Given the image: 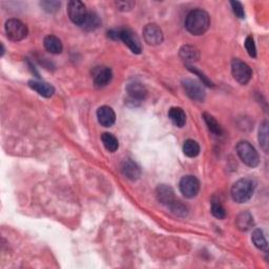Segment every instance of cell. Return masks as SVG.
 <instances>
[{
  "instance_id": "1",
  "label": "cell",
  "mask_w": 269,
  "mask_h": 269,
  "mask_svg": "<svg viewBox=\"0 0 269 269\" xmlns=\"http://www.w3.org/2000/svg\"><path fill=\"white\" fill-rule=\"evenodd\" d=\"M211 26V17L203 10H193L186 16L185 28L194 36L203 35Z\"/></svg>"
},
{
  "instance_id": "2",
  "label": "cell",
  "mask_w": 269,
  "mask_h": 269,
  "mask_svg": "<svg viewBox=\"0 0 269 269\" xmlns=\"http://www.w3.org/2000/svg\"><path fill=\"white\" fill-rule=\"evenodd\" d=\"M254 182L250 179H240L231 187V198L237 203L250 201L254 192Z\"/></svg>"
},
{
  "instance_id": "3",
  "label": "cell",
  "mask_w": 269,
  "mask_h": 269,
  "mask_svg": "<svg viewBox=\"0 0 269 269\" xmlns=\"http://www.w3.org/2000/svg\"><path fill=\"white\" fill-rule=\"evenodd\" d=\"M237 154L242 162L247 166L255 167L259 165V154L248 141H240L237 145Z\"/></svg>"
},
{
  "instance_id": "4",
  "label": "cell",
  "mask_w": 269,
  "mask_h": 269,
  "mask_svg": "<svg viewBox=\"0 0 269 269\" xmlns=\"http://www.w3.org/2000/svg\"><path fill=\"white\" fill-rule=\"evenodd\" d=\"M5 34L12 41H20L28 36V26L18 19H10L5 22Z\"/></svg>"
},
{
  "instance_id": "5",
  "label": "cell",
  "mask_w": 269,
  "mask_h": 269,
  "mask_svg": "<svg viewBox=\"0 0 269 269\" xmlns=\"http://www.w3.org/2000/svg\"><path fill=\"white\" fill-rule=\"evenodd\" d=\"M231 73L235 81L243 85L250 82L252 77V71L250 66L237 58L231 61Z\"/></svg>"
},
{
  "instance_id": "6",
  "label": "cell",
  "mask_w": 269,
  "mask_h": 269,
  "mask_svg": "<svg viewBox=\"0 0 269 269\" xmlns=\"http://www.w3.org/2000/svg\"><path fill=\"white\" fill-rule=\"evenodd\" d=\"M86 8L83 2L79 0H72L67 4V14H69L70 19L73 23H75L79 26H81L84 22V20L87 16Z\"/></svg>"
},
{
  "instance_id": "7",
  "label": "cell",
  "mask_w": 269,
  "mask_h": 269,
  "mask_svg": "<svg viewBox=\"0 0 269 269\" xmlns=\"http://www.w3.org/2000/svg\"><path fill=\"white\" fill-rule=\"evenodd\" d=\"M180 192L183 196L187 199H192L197 196L200 192V182L199 180L188 174V176H184L180 180Z\"/></svg>"
},
{
  "instance_id": "8",
  "label": "cell",
  "mask_w": 269,
  "mask_h": 269,
  "mask_svg": "<svg viewBox=\"0 0 269 269\" xmlns=\"http://www.w3.org/2000/svg\"><path fill=\"white\" fill-rule=\"evenodd\" d=\"M182 86L186 93V95L192 100L196 101H203L205 99V90L204 86L200 82L196 81L193 79H183Z\"/></svg>"
},
{
  "instance_id": "9",
  "label": "cell",
  "mask_w": 269,
  "mask_h": 269,
  "mask_svg": "<svg viewBox=\"0 0 269 269\" xmlns=\"http://www.w3.org/2000/svg\"><path fill=\"white\" fill-rule=\"evenodd\" d=\"M119 40L123 41L124 44L129 46L130 50L134 54H140L142 52V45H141L139 37L130 29L119 30Z\"/></svg>"
},
{
  "instance_id": "10",
  "label": "cell",
  "mask_w": 269,
  "mask_h": 269,
  "mask_svg": "<svg viewBox=\"0 0 269 269\" xmlns=\"http://www.w3.org/2000/svg\"><path fill=\"white\" fill-rule=\"evenodd\" d=\"M143 37L145 42L150 45H159L163 42V32L160 26L154 23L145 25L143 29Z\"/></svg>"
},
{
  "instance_id": "11",
  "label": "cell",
  "mask_w": 269,
  "mask_h": 269,
  "mask_svg": "<svg viewBox=\"0 0 269 269\" xmlns=\"http://www.w3.org/2000/svg\"><path fill=\"white\" fill-rule=\"evenodd\" d=\"M98 122L104 127H111L116 122V114L112 107L103 105L97 111Z\"/></svg>"
},
{
  "instance_id": "12",
  "label": "cell",
  "mask_w": 269,
  "mask_h": 269,
  "mask_svg": "<svg viewBox=\"0 0 269 269\" xmlns=\"http://www.w3.org/2000/svg\"><path fill=\"white\" fill-rule=\"evenodd\" d=\"M156 196L158 201L161 204L170 206L173 202L176 200L174 198V192L171 186L165 185V184H161L157 187L156 190Z\"/></svg>"
},
{
  "instance_id": "13",
  "label": "cell",
  "mask_w": 269,
  "mask_h": 269,
  "mask_svg": "<svg viewBox=\"0 0 269 269\" xmlns=\"http://www.w3.org/2000/svg\"><path fill=\"white\" fill-rule=\"evenodd\" d=\"M121 172H122L124 177L132 181L138 180L141 176V170L139 165L130 159L125 160L124 162L121 164Z\"/></svg>"
},
{
  "instance_id": "14",
  "label": "cell",
  "mask_w": 269,
  "mask_h": 269,
  "mask_svg": "<svg viewBox=\"0 0 269 269\" xmlns=\"http://www.w3.org/2000/svg\"><path fill=\"white\" fill-rule=\"evenodd\" d=\"M29 86L32 90L37 92L40 96L45 98H51L54 94H55V87L52 84L44 82V81H38V80H30Z\"/></svg>"
},
{
  "instance_id": "15",
  "label": "cell",
  "mask_w": 269,
  "mask_h": 269,
  "mask_svg": "<svg viewBox=\"0 0 269 269\" xmlns=\"http://www.w3.org/2000/svg\"><path fill=\"white\" fill-rule=\"evenodd\" d=\"M113 79V72L110 67H99L94 74V82L97 87H104L109 84Z\"/></svg>"
},
{
  "instance_id": "16",
  "label": "cell",
  "mask_w": 269,
  "mask_h": 269,
  "mask_svg": "<svg viewBox=\"0 0 269 269\" xmlns=\"http://www.w3.org/2000/svg\"><path fill=\"white\" fill-rule=\"evenodd\" d=\"M126 92L133 100H137V101H142L147 96L146 87L142 83L137 81L127 84Z\"/></svg>"
},
{
  "instance_id": "17",
  "label": "cell",
  "mask_w": 269,
  "mask_h": 269,
  "mask_svg": "<svg viewBox=\"0 0 269 269\" xmlns=\"http://www.w3.org/2000/svg\"><path fill=\"white\" fill-rule=\"evenodd\" d=\"M180 58L185 62H194L200 59V51L193 45H183L179 52Z\"/></svg>"
},
{
  "instance_id": "18",
  "label": "cell",
  "mask_w": 269,
  "mask_h": 269,
  "mask_svg": "<svg viewBox=\"0 0 269 269\" xmlns=\"http://www.w3.org/2000/svg\"><path fill=\"white\" fill-rule=\"evenodd\" d=\"M235 224H237V227L241 231H248L251 230L254 225L252 214L248 211H243L239 213L237 220H235Z\"/></svg>"
},
{
  "instance_id": "19",
  "label": "cell",
  "mask_w": 269,
  "mask_h": 269,
  "mask_svg": "<svg viewBox=\"0 0 269 269\" xmlns=\"http://www.w3.org/2000/svg\"><path fill=\"white\" fill-rule=\"evenodd\" d=\"M44 48L45 50L50 52L51 54H60L63 50V45L61 40H60L58 37L49 35L44 38Z\"/></svg>"
},
{
  "instance_id": "20",
  "label": "cell",
  "mask_w": 269,
  "mask_h": 269,
  "mask_svg": "<svg viewBox=\"0 0 269 269\" xmlns=\"http://www.w3.org/2000/svg\"><path fill=\"white\" fill-rule=\"evenodd\" d=\"M168 118L172 120V122L177 127H183L186 123V115L185 112L181 107H172L168 111Z\"/></svg>"
},
{
  "instance_id": "21",
  "label": "cell",
  "mask_w": 269,
  "mask_h": 269,
  "mask_svg": "<svg viewBox=\"0 0 269 269\" xmlns=\"http://www.w3.org/2000/svg\"><path fill=\"white\" fill-rule=\"evenodd\" d=\"M101 25V19L95 12H89L81 28L85 31H95Z\"/></svg>"
},
{
  "instance_id": "22",
  "label": "cell",
  "mask_w": 269,
  "mask_h": 269,
  "mask_svg": "<svg viewBox=\"0 0 269 269\" xmlns=\"http://www.w3.org/2000/svg\"><path fill=\"white\" fill-rule=\"evenodd\" d=\"M251 240L253 242L254 246L258 248L260 250H263L265 252L268 251V243L267 240L264 235V232L260 228H257V230H254L252 232V237Z\"/></svg>"
},
{
  "instance_id": "23",
  "label": "cell",
  "mask_w": 269,
  "mask_h": 269,
  "mask_svg": "<svg viewBox=\"0 0 269 269\" xmlns=\"http://www.w3.org/2000/svg\"><path fill=\"white\" fill-rule=\"evenodd\" d=\"M101 140H102V143L106 151H109L110 153H115L119 149L118 139L114 136L113 134H110V133L102 134Z\"/></svg>"
},
{
  "instance_id": "24",
  "label": "cell",
  "mask_w": 269,
  "mask_h": 269,
  "mask_svg": "<svg viewBox=\"0 0 269 269\" xmlns=\"http://www.w3.org/2000/svg\"><path fill=\"white\" fill-rule=\"evenodd\" d=\"M203 119L205 121V123L212 134H216V136H221L223 134V131H222V127L220 126L219 122L216 120V118H213L211 114L208 113H203Z\"/></svg>"
},
{
  "instance_id": "25",
  "label": "cell",
  "mask_w": 269,
  "mask_h": 269,
  "mask_svg": "<svg viewBox=\"0 0 269 269\" xmlns=\"http://www.w3.org/2000/svg\"><path fill=\"white\" fill-rule=\"evenodd\" d=\"M183 153L186 154L187 157H190V158L197 157L198 154H200V145L198 144L197 141L188 139L184 142Z\"/></svg>"
},
{
  "instance_id": "26",
  "label": "cell",
  "mask_w": 269,
  "mask_h": 269,
  "mask_svg": "<svg viewBox=\"0 0 269 269\" xmlns=\"http://www.w3.org/2000/svg\"><path fill=\"white\" fill-rule=\"evenodd\" d=\"M259 143L265 153H268V122L265 120L259 129Z\"/></svg>"
},
{
  "instance_id": "27",
  "label": "cell",
  "mask_w": 269,
  "mask_h": 269,
  "mask_svg": "<svg viewBox=\"0 0 269 269\" xmlns=\"http://www.w3.org/2000/svg\"><path fill=\"white\" fill-rule=\"evenodd\" d=\"M171 211L174 214V216L177 217H186L188 214V208L186 205H184L183 203H181L180 201L174 200L173 203L168 206Z\"/></svg>"
},
{
  "instance_id": "28",
  "label": "cell",
  "mask_w": 269,
  "mask_h": 269,
  "mask_svg": "<svg viewBox=\"0 0 269 269\" xmlns=\"http://www.w3.org/2000/svg\"><path fill=\"white\" fill-rule=\"evenodd\" d=\"M211 213L214 218L224 219L226 217V210L219 200L213 199L211 201Z\"/></svg>"
},
{
  "instance_id": "29",
  "label": "cell",
  "mask_w": 269,
  "mask_h": 269,
  "mask_svg": "<svg viewBox=\"0 0 269 269\" xmlns=\"http://www.w3.org/2000/svg\"><path fill=\"white\" fill-rule=\"evenodd\" d=\"M40 5H41V8L45 12L53 14V13H56L57 11L60 10V5H61V3H60L59 1H50V0H48V1L40 2Z\"/></svg>"
},
{
  "instance_id": "30",
  "label": "cell",
  "mask_w": 269,
  "mask_h": 269,
  "mask_svg": "<svg viewBox=\"0 0 269 269\" xmlns=\"http://www.w3.org/2000/svg\"><path fill=\"white\" fill-rule=\"evenodd\" d=\"M186 66H187V70H188V71L192 72V74H194V75L199 76V78L202 80V84H205L206 86H211V87H213V86H214L213 83L211 81V80L208 79V78L204 75L203 73H201L199 70H197L196 67H193V66H192V65H190V64H187Z\"/></svg>"
},
{
  "instance_id": "31",
  "label": "cell",
  "mask_w": 269,
  "mask_h": 269,
  "mask_svg": "<svg viewBox=\"0 0 269 269\" xmlns=\"http://www.w3.org/2000/svg\"><path fill=\"white\" fill-rule=\"evenodd\" d=\"M245 49L248 53V55L252 58L257 57V48H255V43L252 36H248L245 40Z\"/></svg>"
},
{
  "instance_id": "32",
  "label": "cell",
  "mask_w": 269,
  "mask_h": 269,
  "mask_svg": "<svg viewBox=\"0 0 269 269\" xmlns=\"http://www.w3.org/2000/svg\"><path fill=\"white\" fill-rule=\"evenodd\" d=\"M231 8H232L234 15L240 19H243L245 17V12H244V8H243V5H242V3L239 1H231Z\"/></svg>"
},
{
  "instance_id": "33",
  "label": "cell",
  "mask_w": 269,
  "mask_h": 269,
  "mask_svg": "<svg viewBox=\"0 0 269 269\" xmlns=\"http://www.w3.org/2000/svg\"><path fill=\"white\" fill-rule=\"evenodd\" d=\"M134 4H136V3H134V1H117V2H116L117 8H118L120 11H123V12L132 11V10L134 9Z\"/></svg>"
}]
</instances>
